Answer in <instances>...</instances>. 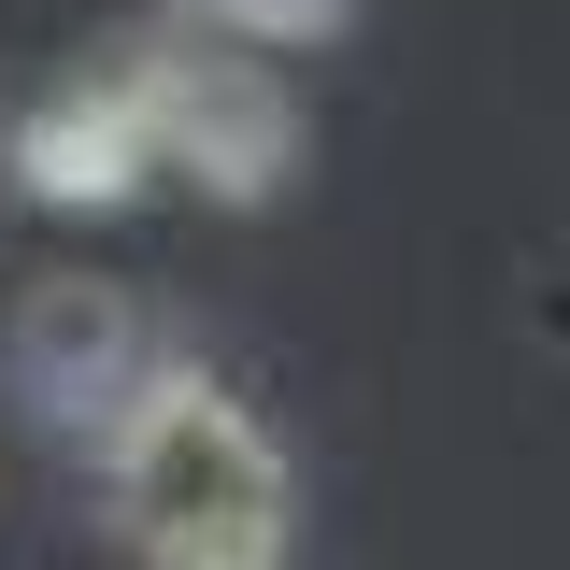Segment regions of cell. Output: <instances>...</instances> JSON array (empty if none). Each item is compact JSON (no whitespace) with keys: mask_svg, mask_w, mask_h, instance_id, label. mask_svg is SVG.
<instances>
[{"mask_svg":"<svg viewBox=\"0 0 570 570\" xmlns=\"http://www.w3.org/2000/svg\"><path fill=\"white\" fill-rule=\"evenodd\" d=\"M129 100H142V157L186 171L200 200H272L299 171V100L243 43H157V58H129Z\"/></svg>","mask_w":570,"mask_h":570,"instance_id":"2","label":"cell"},{"mask_svg":"<svg viewBox=\"0 0 570 570\" xmlns=\"http://www.w3.org/2000/svg\"><path fill=\"white\" fill-rule=\"evenodd\" d=\"M100 485L142 570H285V456L200 356H157L100 414Z\"/></svg>","mask_w":570,"mask_h":570,"instance_id":"1","label":"cell"},{"mask_svg":"<svg viewBox=\"0 0 570 570\" xmlns=\"http://www.w3.org/2000/svg\"><path fill=\"white\" fill-rule=\"evenodd\" d=\"M356 0H200V29L214 43H243V58H257V43H314V29H343Z\"/></svg>","mask_w":570,"mask_h":570,"instance_id":"5","label":"cell"},{"mask_svg":"<svg viewBox=\"0 0 570 570\" xmlns=\"http://www.w3.org/2000/svg\"><path fill=\"white\" fill-rule=\"evenodd\" d=\"M14 171H29V200H58V214H115V200H142V186H157V157H142L129 71L43 86V100H29V129H14Z\"/></svg>","mask_w":570,"mask_h":570,"instance_id":"3","label":"cell"},{"mask_svg":"<svg viewBox=\"0 0 570 570\" xmlns=\"http://www.w3.org/2000/svg\"><path fill=\"white\" fill-rule=\"evenodd\" d=\"M14 371L58 400V414H115L142 371H157V343H142V314H129V285H86V272H58V285H29L14 299Z\"/></svg>","mask_w":570,"mask_h":570,"instance_id":"4","label":"cell"}]
</instances>
